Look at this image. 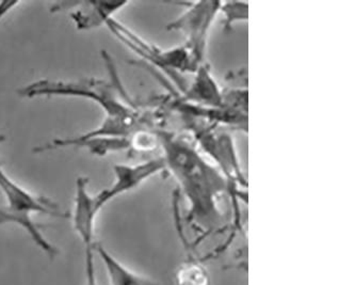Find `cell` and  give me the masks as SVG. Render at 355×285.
<instances>
[{
	"label": "cell",
	"instance_id": "obj_1",
	"mask_svg": "<svg viewBox=\"0 0 355 285\" xmlns=\"http://www.w3.org/2000/svg\"><path fill=\"white\" fill-rule=\"evenodd\" d=\"M166 171L170 172L187 200L188 219L205 233L223 223L220 200L231 197V188L223 174L198 148L196 142L171 130H156Z\"/></svg>",
	"mask_w": 355,
	"mask_h": 285
},
{
	"label": "cell",
	"instance_id": "obj_2",
	"mask_svg": "<svg viewBox=\"0 0 355 285\" xmlns=\"http://www.w3.org/2000/svg\"><path fill=\"white\" fill-rule=\"evenodd\" d=\"M121 86L119 78L116 85L95 79L71 83L40 80L21 89L19 95L29 98L60 95L94 101L107 114L102 126L92 130L95 137L132 138L138 132L154 130L150 114L135 107L130 98L123 95Z\"/></svg>",
	"mask_w": 355,
	"mask_h": 285
},
{
	"label": "cell",
	"instance_id": "obj_3",
	"mask_svg": "<svg viewBox=\"0 0 355 285\" xmlns=\"http://www.w3.org/2000/svg\"><path fill=\"white\" fill-rule=\"evenodd\" d=\"M180 119L198 148L223 174L231 188L234 205L237 207L239 201L247 202V179L231 134L226 128L198 119L186 116H180Z\"/></svg>",
	"mask_w": 355,
	"mask_h": 285
},
{
	"label": "cell",
	"instance_id": "obj_4",
	"mask_svg": "<svg viewBox=\"0 0 355 285\" xmlns=\"http://www.w3.org/2000/svg\"><path fill=\"white\" fill-rule=\"evenodd\" d=\"M221 1L201 0L187 3V8L166 26L168 31H180L196 67L205 63L210 29L219 17Z\"/></svg>",
	"mask_w": 355,
	"mask_h": 285
},
{
	"label": "cell",
	"instance_id": "obj_5",
	"mask_svg": "<svg viewBox=\"0 0 355 285\" xmlns=\"http://www.w3.org/2000/svg\"><path fill=\"white\" fill-rule=\"evenodd\" d=\"M106 26L124 44L144 58L150 64L166 71L172 78L182 74H190L192 71V60L189 51L184 45L173 49H162L155 46L146 40L126 28L120 21L113 19L106 21Z\"/></svg>",
	"mask_w": 355,
	"mask_h": 285
},
{
	"label": "cell",
	"instance_id": "obj_6",
	"mask_svg": "<svg viewBox=\"0 0 355 285\" xmlns=\"http://www.w3.org/2000/svg\"><path fill=\"white\" fill-rule=\"evenodd\" d=\"M164 171H166V165L162 155L135 165L113 166L114 182L112 185L94 196L97 209L102 211L113 199L136 189L141 184Z\"/></svg>",
	"mask_w": 355,
	"mask_h": 285
},
{
	"label": "cell",
	"instance_id": "obj_7",
	"mask_svg": "<svg viewBox=\"0 0 355 285\" xmlns=\"http://www.w3.org/2000/svg\"><path fill=\"white\" fill-rule=\"evenodd\" d=\"M0 189L5 196L8 203V211L19 218L33 221V214L53 216L65 218L67 215L60 211L58 205L49 198L41 197L31 193L21 185L14 182L0 166Z\"/></svg>",
	"mask_w": 355,
	"mask_h": 285
},
{
	"label": "cell",
	"instance_id": "obj_8",
	"mask_svg": "<svg viewBox=\"0 0 355 285\" xmlns=\"http://www.w3.org/2000/svg\"><path fill=\"white\" fill-rule=\"evenodd\" d=\"M192 75L193 79L178 92L176 98L198 106L231 108L225 102L226 90L218 84L207 63L202 64Z\"/></svg>",
	"mask_w": 355,
	"mask_h": 285
},
{
	"label": "cell",
	"instance_id": "obj_9",
	"mask_svg": "<svg viewBox=\"0 0 355 285\" xmlns=\"http://www.w3.org/2000/svg\"><path fill=\"white\" fill-rule=\"evenodd\" d=\"M88 184L87 178L77 179L72 215L73 227L83 241L85 250L95 248V221L101 211L97 209L94 196L89 193Z\"/></svg>",
	"mask_w": 355,
	"mask_h": 285
},
{
	"label": "cell",
	"instance_id": "obj_10",
	"mask_svg": "<svg viewBox=\"0 0 355 285\" xmlns=\"http://www.w3.org/2000/svg\"><path fill=\"white\" fill-rule=\"evenodd\" d=\"M79 9L72 13L77 28H96L112 19L116 12L130 5L128 1H85L76 3Z\"/></svg>",
	"mask_w": 355,
	"mask_h": 285
},
{
	"label": "cell",
	"instance_id": "obj_11",
	"mask_svg": "<svg viewBox=\"0 0 355 285\" xmlns=\"http://www.w3.org/2000/svg\"><path fill=\"white\" fill-rule=\"evenodd\" d=\"M95 252L104 264L110 285H159L153 279L137 274L125 266L101 243H95Z\"/></svg>",
	"mask_w": 355,
	"mask_h": 285
},
{
	"label": "cell",
	"instance_id": "obj_12",
	"mask_svg": "<svg viewBox=\"0 0 355 285\" xmlns=\"http://www.w3.org/2000/svg\"><path fill=\"white\" fill-rule=\"evenodd\" d=\"M0 219H3L7 223H14L23 227L28 235L31 237L33 243L41 249L43 252L46 253L51 259H55L58 255V249L55 248V245L51 243L44 235L42 234L39 225L33 221H26V219L19 218L17 216L8 211L7 209L0 207Z\"/></svg>",
	"mask_w": 355,
	"mask_h": 285
},
{
	"label": "cell",
	"instance_id": "obj_13",
	"mask_svg": "<svg viewBox=\"0 0 355 285\" xmlns=\"http://www.w3.org/2000/svg\"><path fill=\"white\" fill-rule=\"evenodd\" d=\"M220 15H223L224 31H233L236 24L249 19V3L243 1H221Z\"/></svg>",
	"mask_w": 355,
	"mask_h": 285
},
{
	"label": "cell",
	"instance_id": "obj_14",
	"mask_svg": "<svg viewBox=\"0 0 355 285\" xmlns=\"http://www.w3.org/2000/svg\"><path fill=\"white\" fill-rule=\"evenodd\" d=\"M178 279L180 285H208L207 273L198 265L182 267Z\"/></svg>",
	"mask_w": 355,
	"mask_h": 285
},
{
	"label": "cell",
	"instance_id": "obj_15",
	"mask_svg": "<svg viewBox=\"0 0 355 285\" xmlns=\"http://www.w3.org/2000/svg\"><path fill=\"white\" fill-rule=\"evenodd\" d=\"M19 1H15V3H9V1H6V3H0V21L6 17V15L11 12L14 8L19 6Z\"/></svg>",
	"mask_w": 355,
	"mask_h": 285
},
{
	"label": "cell",
	"instance_id": "obj_16",
	"mask_svg": "<svg viewBox=\"0 0 355 285\" xmlns=\"http://www.w3.org/2000/svg\"><path fill=\"white\" fill-rule=\"evenodd\" d=\"M5 136H3V135H0V144H3V142L5 141Z\"/></svg>",
	"mask_w": 355,
	"mask_h": 285
}]
</instances>
